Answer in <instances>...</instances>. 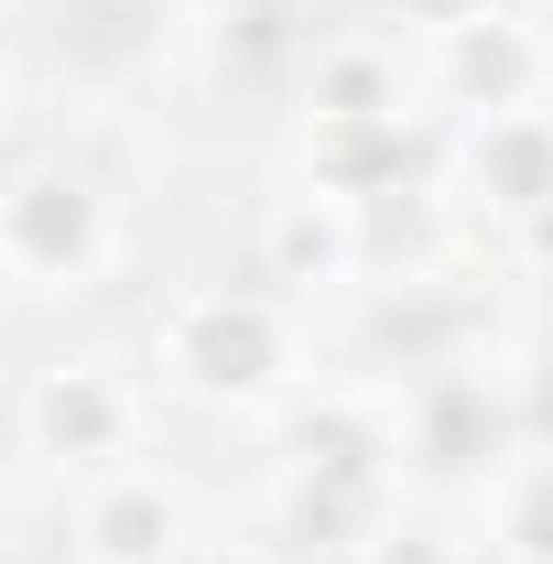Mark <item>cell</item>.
Returning a JSON list of instances; mask_svg holds the SVG:
<instances>
[{
    "mask_svg": "<svg viewBox=\"0 0 553 564\" xmlns=\"http://www.w3.org/2000/svg\"><path fill=\"white\" fill-rule=\"evenodd\" d=\"M510 11H553V0H510Z\"/></svg>",
    "mask_w": 553,
    "mask_h": 564,
    "instance_id": "16",
    "label": "cell"
},
{
    "mask_svg": "<svg viewBox=\"0 0 553 564\" xmlns=\"http://www.w3.org/2000/svg\"><path fill=\"white\" fill-rule=\"evenodd\" d=\"M488 532H499V564H553V445H521L499 467Z\"/></svg>",
    "mask_w": 553,
    "mask_h": 564,
    "instance_id": "11",
    "label": "cell"
},
{
    "mask_svg": "<svg viewBox=\"0 0 553 564\" xmlns=\"http://www.w3.org/2000/svg\"><path fill=\"white\" fill-rule=\"evenodd\" d=\"M174 543H185V489L174 478L109 467L76 510V554H98V564H174Z\"/></svg>",
    "mask_w": 553,
    "mask_h": 564,
    "instance_id": "8",
    "label": "cell"
},
{
    "mask_svg": "<svg viewBox=\"0 0 553 564\" xmlns=\"http://www.w3.org/2000/svg\"><path fill=\"white\" fill-rule=\"evenodd\" d=\"M391 11H402V22H413L423 44H434V33H467V22H488V11H510V0H391Z\"/></svg>",
    "mask_w": 553,
    "mask_h": 564,
    "instance_id": "13",
    "label": "cell"
},
{
    "mask_svg": "<svg viewBox=\"0 0 553 564\" xmlns=\"http://www.w3.org/2000/svg\"><path fill=\"white\" fill-rule=\"evenodd\" d=\"M250 250H261V282H282V293H337V282H358V261H369V228H358L347 196L293 185V196L261 207Z\"/></svg>",
    "mask_w": 553,
    "mask_h": 564,
    "instance_id": "5",
    "label": "cell"
},
{
    "mask_svg": "<svg viewBox=\"0 0 553 564\" xmlns=\"http://www.w3.org/2000/svg\"><path fill=\"white\" fill-rule=\"evenodd\" d=\"M543 76H553V55H543V33H532L521 11H488V22H467V33H434V98L467 109V120L532 109Z\"/></svg>",
    "mask_w": 553,
    "mask_h": 564,
    "instance_id": "4",
    "label": "cell"
},
{
    "mask_svg": "<svg viewBox=\"0 0 553 564\" xmlns=\"http://www.w3.org/2000/svg\"><path fill=\"white\" fill-rule=\"evenodd\" d=\"M304 109L315 120H402V55L391 44H326L304 66Z\"/></svg>",
    "mask_w": 553,
    "mask_h": 564,
    "instance_id": "10",
    "label": "cell"
},
{
    "mask_svg": "<svg viewBox=\"0 0 553 564\" xmlns=\"http://www.w3.org/2000/svg\"><path fill=\"white\" fill-rule=\"evenodd\" d=\"M456 185H467L488 217L532 228V217L553 207V109H499V120H467V141H456Z\"/></svg>",
    "mask_w": 553,
    "mask_h": 564,
    "instance_id": "6",
    "label": "cell"
},
{
    "mask_svg": "<svg viewBox=\"0 0 553 564\" xmlns=\"http://www.w3.org/2000/svg\"><path fill=\"white\" fill-rule=\"evenodd\" d=\"M109 261H120V217L87 174L44 163L0 196V272H22L33 293H87Z\"/></svg>",
    "mask_w": 553,
    "mask_h": 564,
    "instance_id": "2",
    "label": "cell"
},
{
    "mask_svg": "<svg viewBox=\"0 0 553 564\" xmlns=\"http://www.w3.org/2000/svg\"><path fill=\"white\" fill-rule=\"evenodd\" d=\"M521 434H532V445H553V369L532 380V413H521Z\"/></svg>",
    "mask_w": 553,
    "mask_h": 564,
    "instance_id": "14",
    "label": "cell"
},
{
    "mask_svg": "<svg viewBox=\"0 0 553 564\" xmlns=\"http://www.w3.org/2000/svg\"><path fill=\"white\" fill-rule=\"evenodd\" d=\"M131 434H141V402H131V380L98 369V358L44 369V380L22 391V456L55 467V478H109V467L131 456Z\"/></svg>",
    "mask_w": 553,
    "mask_h": 564,
    "instance_id": "3",
    "label": "cell"
},
{
    "mask_svg": "<svg viewBox=\"0 0 553 564\" xmlns=\"http://www.w3.org/2000/svg\"><path fill=\"white\" fill-rule=\"evenodd\" d=\"M0 120H11V76H0Z\"/></svg>",
    "mask_w": 553,
    "mask_h": 564,
    "instance_id": "15",
    "label": "cell"
},
{
    "mask_svg": "<svg viewBox=\"0 0 553 564\" xmlns=\"http://www.w3.org/2000/svg\"><path fill=\"white\" fill-rule=\"evenodd\" d=\"M423 163H434V141H423L413 120H315V131H304V185H326L347 207L413 196Z\"/></svg>",
    "mask_w": 553,
    "mask_h": 564,
    "instance_id": "7",
    "label": "cell"
},
{
    "mask_svg": "<svg viewBox=\"0 0 553 564\" xmlns=\"http://www.w3.org/2000/svg\"><path fill=\"white\" fill-rule=\"evenodd\" d=\"M402 445H413L423 467H478L488 445H499V402H488V380H434V391H413L402 402Z\"/></svg>",
    "mask_w": 553,
    "mask_h": 564,
    "instance_id": "9",
    "label": "cell"
},
{
    "mask_svg": "<svg viewBox=\"0 0 553 564\" xmlns=\"http://www.w3.org/2000/svg\"><path fill=\"white\" fill-rule=\"evenodd\" d=\"M76 564H98V554H76Z\"/></svg>",
    "mask_w": 553,
    "mask_h": 564,
    "instance_id": "17",
    "label": "cell"
},
{
    "mask_svg": "<svg viewBox=\"0 0 553 564\" xmlns=\"http://www.w3.org/2000/svg\"><path fill=\"white\" fill-rule=\"evenodd\" d=\"M152 369L185 391V402H217V413H250L293 380V326H282L272 293H185L163 326H152Z\"/></svg>",
    "mask_w": 553,
    "mask_h": 564,
    "instance_id": "1",
    "label": "cell"
},
{
    "mask_svg": "<svg viewBox=\"0 0 553 564\" xmlns=\"http://www.w3.org/2000/svg\"><path fill=\"white\" fill-rule=\"evenodd\" d=\"M358 564H467L445 532H423V521H380L369 543H358Z\"/></svg>",
    "mask_w": 553,
    "mask_h": 564,
    "instance_id": "12",
    "label": "cell"
}]
</instances>
